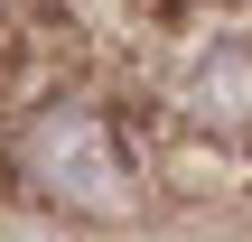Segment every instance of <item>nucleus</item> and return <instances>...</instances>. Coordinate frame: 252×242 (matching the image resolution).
<instances>
[{
	"mask_svg": "<svg viewBox=\"0 0 252 242\" xmlns=\"http://www.w3.org/2000/svg\"><path fill=\"white\" fill-rule=\"evenodd\" d=\"M19 187L37 205H56V215H84V224H112V215L150 205L140 149L112 121V103H94V93H65L19 131Z\"/></svg>",
	"mask_w": 252,
	"mask_h": 242,
	"instance_id": "obj_1",
	"label": "nucleus"
},
{
	"mask_svg": "<svg viewBox=\"0 0 252 242\" xmlns=\"http://www.w3.org/2000/svg\"><path fill=\"white\" fill-rule=\"evenodd\" d=\"M178 131L196 149L252 159V28H215L178 75Z\"/></svg>",
	"mask_w": 252,
	"mask_h": 242,
	"instance_id": "obj_2",
	"label": "nucleus"
}]
</instances>
